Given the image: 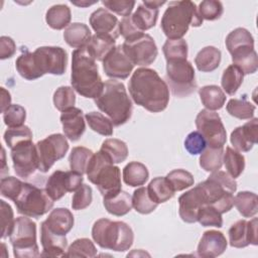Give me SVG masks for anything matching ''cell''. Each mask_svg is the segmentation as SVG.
Masks as SVG:
<instances>
[{"instance_id":"1","label":"cell","mask_w":258,"mask_h":258,"mask_svg":"<svg viewBox=\"0 0 258 258\" xmlns=\"http://www.w3.org/2000/svg\"><path fill=\"white\" fill-rule=\"evenodd\" d=\"M128 88L134 103L151 113L162 112L168 105V86L152 69H137L129 80Z\"/></svg>"},{"instance_id":"2","label":"cell","mask_w":258,"mask_h":258,"mask_svg":"<svg viewBox=\"0 0 258 258\" xmlns=\"http://www.w3.org/2000/svg\"><path fill=\"white\" fill-rule=\"evenodd\" d=\"M71 84L79 95L88 99L95 100L103 91L104 82L98 64L86 47L75 49L72 53Z\"/></svg>"},{"instance_id":"3","label":"cell","mask_w":258,"mask_h":258,"mask_svg":"<svg viewBox=\"0 0 258 258\" xmlns=\"http://www.w3.org/2000/svg\"><path fill=\"white\" fill-rule=\"evenodd\" d=\"M94 102L100 111L111 120L114 126L125 124L132 116V102L124 84L119 81H106L102 93Z\"/></svg>"},{"instance_id":"4","label":"cell","mask_w":258,"mask_h":258,"mask_svg":"<svg viewBox=\"0 0 258 258\" xmlns=\"http://www.w3.org/2000/svg\"><path fill=\"white\" fill-rule=\"evenodd\" d=\"M203 19L192 1H171L161 18V29L167 39H179L189 26L199 27Z\"/></svg>"},{"instance_id":"5","label":"cell","mask_w":258,"mask_h":258,"mask_svg":"<svg viewBox=\"0 0 258 258\" xmlns=\"http://www.w3.org/2000/svg\"><path fill=\"white\" fill-rule=\"evenodd\" d=\"M92 237L101 248L116 252L129 250L134 241V233L128 224L105 218L94 223Z\"/></svg>"},{"instance_id":"6","label":"cell","mask_w":258,"mask_h":258,"mask_svg":"<svg viewBox=\"0 0 258 258\" xmlns=\"http://www.w3.org/2000/svg\"><path fill=\"white\" fill-rule=\"evenodd\" d=\"M88 179L94 183L103 198H110L122 189L120 168L102 152L94 153L87 167Z\"/></svg>"},{"instance_id":"7","label":"cell","mask_w":258,"mask_h":258,"mask_svg":"<svg viewBox=\"0 0 258 258\" xmlns=\"http://www.w3.org/2000/svg\"><path fill=\"white\" fill-rule=\"evenodd\" d=\"M165 83L173 96L185 98L198 88L196 73L187 59H174L166 61Z\"/></svg>"},{"instance_id":"8","label":"cell","mask_w":258,"mask_h":258,"mask_svg":"<svg viewBox=\"0 0 258 258\" xmlns=\"http://www.w3.org/2000/svg\"><path fill=\"white\" fill-rule=\"evenodd\" d=\"M13 202L18 214L35 219L48 213L54 203L45 189L28 182H23L21 191Z\"/></svg>"},{"instance_id":"9","label":"cell","mask_w":258,"mask_h":258,"mask_svg":"<svg viewBox=\"0 0 258 258\" xmlns=\"http://www.w3.org/2000/svg\"><path fill=\"white\" fill-rule=\"evenodd\" d=\"M13 254L17 258L38 257L39 248L36 242V224L29 217H18L9 236Z\"/></svg>"},{"instance_id":"10","label":"cell","mask_w":258,"mask_h":258,"mask_svg":"<svg viewBox=\"0 0 258 258\" xmlns=\"http://www.w3.org/2000/svg\"><path fill=\"white\" fill-rule=\"evenodd\" d=\"M33 62L41 78L45 74L61 76L68 64V53L60 46H40L33 52Z\"/></svg>"},{"instance_id":"11","label":"cell","mask_w":258,"mask_h":258,"mask_svg":"<svg viewBox=\"0 0 258 258\" xmlns=\"http://www.w3.org/2000/svg\"><path fill=\"white\" fill-rule=\"evenodd\" d=\"M196 126L205 138L208 147H224L227 141V132L218 113L207 109L201 110L196 118Z\"/></svg>"},{"instance_id":"12","label":"cell","mask_w":258,"mask_h":258,"mask_svg":"<svg viewBox=\"0 0 258 258\" xmlns=\"http://www.w3.org/2000/svg\"><path fill=\"white\" fill-rule=\"evenodd\" d=\"M35 145L39 162L38 170L41 172H47L55 161L64 157L69 150L67 137L59 133L50 134Z\"/></svg>"},{"instance_id":"13","label":"cell","mask_w":258,"mask_h":258,"mask_svg":"<svg viewBox=\"0 0 258 258\" xmlns=\"http://www.w3.org/2000/svg\"><path fill=\"white\" fill-rule=\"evenodd\" d=\"M122 47L134 66L147 67L156 59L158 54L154 39L146 33L132 41H124Z\"/></svg>"},{"instance_id":"14","label":"cell","mask_w":258,"mask_h":258,"mask_svg":"<svg viewBox=\"0 0 258 258\" xmlns=\"http://www.w3.org/2000/svg\"><path fill=\"white\" fill-rule=\"evenodd\" d=\"M13 168L17 176L29 178L38 169V154L32 141H25L11 149Z\"/></svg>"},{"instance_id":"15","label":"cell","mask_w":258,"mask_h":258,"mask_svg":"<svg viewBox=\"0 0 258 258\" xmlns=\"http://www.w3.org/2000/svg\"><path fill=\"white\" fill-rule=\"evenodd\" d=\"M83 175L76 171L55 170L47 178L44 189L53 201H57L67 192L76 191L83 184Z\"/></svg>"},{"instance_id":"16","label":"cell","mask_w":258,"mask_h":258,"mask_svg":"<svg viewBox=\"0 0 258 258\" xmlns=\"http://www.w3.org/2000/svg\"><path fill=\"white\" fill-rule=\"evenodd\" d=\"M134 64L126 55L122 45L115 46L104 58L103 70L107 77L115 80H125L133 71Z\"/></svg>"},{"instance_id":"17","label":"cell","mask_w":258,"mask_h":258,"mask_svg":"<svg viewBox=\"0 0 258 258\" xmlns=\"http://www.w3.org/2000/svg\"><path fill=\"white\" fill-rule=\"evenodd\" d=\"M178 214L180 219L188 224L197 222L199 210L207 206L204 189L200 183L178 198Z\"/></svg>"},{"instance_id":"18","label":"cell","mask_w":258,"mask_h":258,"mask_svg":"<svg viewBox=\"0 0 258 258\" xmlns=\"http://www.w3.org/2000/svg\"><path fill=\"white\" fill-rule=\"evenodd\" d=\"M257 226V218L250 221L239 220L234 223L228 231L230 245L235 248H245L250 244L256 246L258 244Z\"/></svg>"},{"instance_id":"19","label":"cell","mask_w":258,"mask_h":258,"mask_svg":"<svg viewBox=\"0 0 258 258\" xmlns=\"http://www.w3.org/2000/svg\"><path fill=\"white\" fill-rule=\"evenodd\" d=\"M90 24L96 34L116 40L120 35L118 18L106 8L95 10L90 16Z\"/></svg>"},{"instance_id":"20","label":"cell","mask_w":258,"mask_h":258,"mask_svg":"<svg viewBox=\"0 0 258 258\" xmlns=\"http://www.w3.org/2000/svg\"><path fill=\"white\" fill-rule=\"evenodd\" d=\"M258 119L252 118L243 126L235 128L230 136V141L234 149L241 152L250 151L257 143Z\"/></svg>"},{"instance_id":"21","label":"cell","mask_w":258,"mask_h":258,"mask_svg":"<svg viewBox=\"0 0 258 258\" xmlns=\"http://www.w3.org/2000/svg\"><path fill=\"white\" fill-rule=\"evenodd\" d=\"M228 242L224 234L220 231H206L198 245L197 253L200 257L214 258L222 255L227 249Z\"/></svg>"},{"instance_id":"22","label":"cell","mask_w":258,"mask_h":258,"mask_svg":"<svg viewBox=\"0 0 258 258\" xmlns=\"http://www.w3.org/2000/svg\"><path fill=\"white\" fill-rule=\"evenodd\" d=\"M60 122L64 136L73 142L78 141L85 133V117L80 108L73 107L61 112Z\"/></svg>"},{"instance_id":"23","label":"cell","mask_w":258,"mask_h":258,"mask_svg":"<svg viewBox=\"0 0 258 258\" xmlns=\"http://www.w3.org/2000/svg\"><path fill=\"white\" fill-rule=\"evenodd\" d=\"M40 242L42 246V257H63L67 250L68 240L66 236H59L51 232L44 222L40 226Z\"/></svg>"},{"instance_id":"24","label":"cell","mask_w":258,"mask_h":258,"mask_svg":"<svg viewBox=\"0 0 258 258\" xmlns=\"http://www.w3.org/2000/svg\"><path fill=\"white\" fill-rule=\"evenodd\" d=\"M47 228L56 235L66 236L74 227V216L66 208H56L50 212L45 221Z\"/></svg>"},{"instance_id":"25","label":"cell","mask_w":258,"mask_h":258,"mask_svg":"<svg viewBox=\"0 0 258 258\" xmlns=\"http://www.w3.org/2000/svg\"><path fill=\"white\" fill-rule=\"evenodd\" d=\"M233 64L238 67L244 75L256 73L258 69V56L254 46L239 47L230 52Z\"/></svg>"},{"instance_id":"26","label":"cell","mask_w":258,"mask_h":258,"mask_svg":"<svg viewBox=\"0 0 258 258\" xmlns=\"http://www.w3.org/2000/svg\"><path fill=\"white\" fill-rule=\"evenodd\" d=\"M91 37L92 34L89 26L80 22L70 24L63 32L64 41L76 49L86 47Z\"/></svg>"},{"instance_id":"27","label":"cell","mask_w":258,"mask_h":258,"mask_svg":"<svg viewBox=\"0 0 258 258\" xmlns=\"http://www.w3.org/2000/svg\"><path fill=\"white\" fill-rule=\"evenodd\" d=\"M222 58L221 50L215 46L202 48L195 57V63L200 72L211 73L219 68Z\"/></svg>"},{"instance_id":"28","label":"cell","mask_w":258,"mask_h":258,"mask_svg":"<svg viewBox=\"0 0 258 258\" xmlns=\"http://www.w3.org/2000/svg\"><path fill=\"white\" fill-rule=\"evenodd\" d=\"M199 95L202 104L207 110L216 111L223 108L226 102L224 91L216 85H208L199 89Z\"/></svg>"},{"instance_id":"29","label":"cell","mask_w":258,"mask_h":258,"mask_svg":"<svg viewBox=\"0 0 258 258\" xmlns=\"http://www.w3.org/2000/svg\"><path fill=\"white\" fill-rule=\"evenodd\" d=\"M103 205L107 212L113 216L122 217L128 214L132 207V197L124 190L110 198H103Z\"/></svg>"},{"instance_id":"30","label":"cell","mask_w":258,"mask_h":258,"mask_svg":"<svg viewBox=\"0 0 258 258\" xmlns=\"http://www.w3.org/2000/svg\"><path fill=\"white\" fill-rule=\"evenodd\" d=\"M72 13L69 6L64 4H56L48 8L45 14L47 25L55 30L63 29L70 25Z\"/></svg>"},{"instance_id":"31","label":"cell","mask_w":258,"mask_h":258,"mask_svg":"<svg viewBox=\"0 0 258 258\" xmlns=\"http://www.w3.org/2000/svg\"><path fill=\"white\" fill-rule=\"evenodd\" d=\"M147 191L150 199L157 205L167 202L173 198L175 192L165 176H157L153 178L147 186Z\"/></svg>"},{"instance_id":"32","label":"cell","mask_w":258,"mask_h":258,"mask_svg":"<svg viewBox=\"0 0 258 258\" xmlns=\"http://www.w3.org/2000/svg\"><path fill=\"white\" fill-rule=\"evenodd\" d=\"M149 177L147 167L138 161H131L123 168V180L129 186L143 185Z\"/></svg>"},{"instance_id":"33","label":"cell","mask_w":258,"mask_h":258,"mask_svg":"<svg viewBox=\"0 0 258 258\" xmlns=\"http://www.w3.org/2000/svg\"><path fill=\"white\" fill-rule=\"evenodd\" d=\"M100 151H102L112 163H121L128 157L127 144L116 138H108L103 141Z\"/></svg>"},{"instance_id":"34","label":"cell","mask_w":258,"mask_h":258,"mask_svg":"<svg viewBox=\"0 0 258 258\" xmlns=\"http://www.w3.org/2000/svg\"><path fill=\"white\" fill-rule=\"evenodd\" d=\"M158 13V9L148 7L147 5L141 3L138 5L136 11L133 13V15H131V17L136 27L141 31H145L155 26Z\"/></svg>"},{"instance_id":"35","label":"cell","mask_w":258,"mask_h":258,"mask_svg":"<svg viewBox=\"0 0 258 258\" xmlns=\"http://www.w3.org/2000/svg\"><path fill=\"white\" fill-rule=\"evenodd\" d=\"M115 47V40L99 34L92 35L86 48L95 60L103 61L106 55Z\"/></svg>"},{"instance_id":"36","label":"cell","mask_w":258,"mask_h":258,"mask_svg":"<svg viewBox=\"0 0 258 258\" xmlns=\"http://www.w3.org/2000/svg\"><path fill=\"white\" fill-rule=\"evenodd\" d=\"M223 162L227 169V173L233 177H239L245 168V157L240 151L227 146L223 154Z\"/></svg>"},{"instance_id":"37","label":"cell","mask_w":258,"mask_h":258,"mask_svg":"<svg viewBox=\"0 0 258 258\" xmlns=\"http://www.w3.org/2000/svg\"><path fill=\"white\" fill-rule=\"evenodd\" d=\"M234 205L244 218L254 217L258 212L257 195L252 191H240L234 198Z\"/></svg>"},{"instance_id":"38","label":"cell","mask_w":258,"mask_h":258,"mask_svg":"<svg viewBox=\"0 0 258 258\" xmlns=\"http://www.w3.org/2000/svg\"><path fill=\"white\" fill-rule=\"evenodd\" d=\"M244 80L243 72L235 64L228 66L223 72L221 85L226 94L234 96L238 89L241 87Z\"/></svg>"},{"instance_id":"39","label":"cell","mask_w":258,"mask_h":258,"mask_svg":"<svg viewBox=\"0 0 258 258\" xmlns=\"http://www.w3.org/2000/svg\"><path fill=\"white\" fill-rule=\"evenodd\" d=\"M94 152L87 147H84V146L74 147L69 156L71 170L84 175L87 171L88 164Z\"/></svg>"},{"instance_id":"40","label":"cell","mask_w":258,"mask_h":258,"mask_svg":"<svg viewBox=\"0 0 258 258\" xmlns=\"http://www.w3.org/2000/svg\"><path fill=\"white\" fill-rule=\"evenodd\" d=\"M224 147L213 148L206 147L200 155V166L208 172L220 170L223 165Z\"/></svg>"},{"instance_id":"41","label":"cell","mask_w":258,"mask_h":258,"mask_svg":"<svg viewBox=\"0 0 258 258\" xmlns=\"http://www.w3.org/2000/svg\"><path fill=\"white\" fill-rule=\"evenodd\" d=\"M21 54L17 57L15 61V67L18 74L25 80L33 81L39 79V75L36 72L34 62H33V54L26 47H21Z\"/></svg>"},{"instance_id":"42","label":"cell","mask_w":258,"mask_h":258,"mask_svg":"<svg viewBox=\"0 0 258 258\" xmlns=\"http://www.w3.org/2000/svg\"><path fill=\"white\" fill-rule=\"evenodd\" d=\"M226 47L229 52L243 46H254V38L252 34L243 27L232 30L226 37Z\"/></svg>"},{"instance_id":"43","label":"cell","mask_w":258,"mask_h":258,"mask_svg":"<svg viewBox=\"0 0 258 258\" xmlns=\"http://www.w3.org/2000/svg\"><path fill=\"white\" fill-rule=\"evenodd\" d=\"M227 112L240 120H250L254 116L255 106L246 99H231L226 106Z\"/></svg>"},{"instance_id":"44","label":"cell","mask_w":258,"mask_h":258,"mask_svg":"<svg viewBox=\"0 0 258 258\" xmlns=\"http://www.w3.org/2000/svg\"><path fill=\"white\" fill-rule=\"evenodd\" d=\"M89 127L96 133L103 136L113 135V123L111 120L99 112H89L85 115Z\"/></svg>"},{"instance_id":"45","label":"cell","mask_w":258,"mask_h":258,"mask_svg":"<svg viewBox=\"0 0 258 258\" xmlns=\"http://www.w3.org/2000/svg\"><path fill=\"white\" fill-rule=\"evenodd\" d=\"M162 51L166 61L174 59H186L188 47L183 38L167 39L162 46Z\"/></svg>"},{"instance_id":"46","label":"cell","mask_w":258,"mask_h":258,"mask_svg":"<svg viewBox=\"0 0 258 258\" xmlns=\"http://www.w3.org/2000/svg\"><path fill=\"white\" fill-rule=\"evenodd\" d=\"M157 206L158 205L150 199L147 187L140 186L134 190L132 195V207L137 213L142 215L150 214L157 208Z\"/></svg>"},{"instance_id":"47","label":"cell","mask_w":258,"mask_h":258,"mask_svg":"<svg viewBox=\"0 0 258 258\" xmlns=\"http://www.w3.org/2000/svg\"><path fill=\"white\" fill-rule=\"evenodd\" d=\"M97 249L94 243L88 238H80L75 240L67 250L66 257H95Z\"/></svg>"},{"instance_id":"48","label":"cell","mask_w":258,"mask_h":258,"mask_svg":"<svg viewBox=\"0 0 258 258\" xmlns=\"http://www.w3.org/2000/svg\"><path fill=\"white\" fill-rule=\"evenodd\" d=\"M4 141L7 146L12 149L22 142L32 141V132L26 125L8 128L4 132Z\"/></svg>"},{"instance_id":"49","label":"cell","mask_w":258,"mask_h":258,"mask_svg":"<svg viewBox=\"0 0 258 258\" xmlns=\"http://www.w3.org/2000/svg\"><path fill=\"white\" fill-rule=\"evenodd\" d=\"M52 100H53L54 107L58 111L63 112L68 109H71L75 107V103H76L75 90L68 86H61L57 88L53 93Z\"/></svg>"},{"instance_id":"50","label":"cell","mask_w":258,"mask_h":258,"mask_svg":"<svg viewBox=\"0 0 258 258\" xmlns=\"http://www.w3.org/2000/svg\"><path fill=\"white\" fill-rule=\"evenodd\" d=\"M165 177L174 191H180L190 187L195 182L192 174L189 171L181 168L171 170Z\"/></svg>"},{"instance_id":"51","label":"cell","mask_w":258,"mask_h":258,"mask_svg":"<svg viewBox=\"0 0 258 258\" xmlns=\"http://www.w3.org/2000/svg\"><path fill=\"white\" fill-rule=\"evenodd\" d=\"M197 222H199L203 227H217L221 228L223 226L222 214L212 206L202 207L197 216Z\"/></svg>"},{"instance_id":"52","label":"cell","mask_w":258,"mask_h":258,"mask_svg":"<svg viewBox=\"0 0 258 258\" xmlns=\"http://www.w3.org/2000/svg\"><path fill=\"white\" fill-rule=\"evenodd\" d=\"M25 119H26V110L18 104H11L3 112L4 123L9 128L22 126L25 122Z\"/></svg>"},{"instance_id":"53","label":"cell","mask_w":258,"mask_h":258,"mask_svg":"<svg viewBox=\"0 0 258 258\" xmlns=\"http://www.w3.org/2000/svg\"><path fill=\"white\" fill-rule=\"evenodd\" d=\"M198 11L203 20L206 19L209 21H214L222 16L224 12V7L222 2L220 1L205 0L200 3Z\"/></svg>"},{"instance_id":"54","label":"cell","mask_w":258,"mask_h":258,"mask_svg":"<svg viewBox=\"0 0 258 258\" xmlns=\"http://www.w3.org/2000/svg\"><path fill=\"white\" fill-rule=\"evenodd\" d=\"M93 200L92 187L83 183L74 194L72 199V208L76 211H81L88 208Z\"/></svg>"},{"instance_id":"55","label":"cell","mask_w":258,"mask_h":258,"mask_svg":"<svg viewBox=\"0 0 258 258\" xmlns=\"http://www.w3.org/2000/svg\"><path fill=\"white\" fill-rule=\"evenodd\" d=\"M23 181L14 176H5L1 178L0 191L2 197L14 201L21 191Z\"/></svg>"},{"instance_id":"56","label":"cell","mask_w":258,"mask_h":258,"mask_svg":"<svg viewBox=\"0 0 258 258\" xmlns=\"http://www.w3.org/2000/svg\"><path fill=\"white\" fill-rule=\"evenodd\" d=\"M0 207H1V226H2L1 238L5 239L10 236L15 220H14L13 210L9 204L1 200Z\"/></svg>"},{"instance_id":"57","label":"cell","mask_w":258,"mask_h":258,"mask_svg":"<svg viewBox=\"0 0 258 258\" xmlns=\"http://www.w3.org/2000/svg\"><path fill=\"white\" fill-rule=\"evenodd\" d=\"M102 4L110 12H114L120 16L127 17L130 16L134 6L135 1L133 0H104Z\"/></svg>"},{"instance_id":"58","label":"cell","mask_w":258,"mask_h":258,"mask_svg":"<svg viewBox=\"0 0 258 258\" xmlns=\"http://www.w3.org/2000/svg\"><path fill=\"white\" fill-rule=\"evenodd\" d=\"M184 148L191 155L201 154L207 147L205 138L199 131L190 132L184 139Z\"/></svg>"},{"instance_id":"59","label":"cell","mask_w":258,"mask_h":258,"mask_svg":"<svg viewBox=\"0 0 258 258\" xmlns=\"http://www.w3.org/2000/svg\"><path fill=\"white\" fill-rule=\"evenodd\" d=\"M120 34L124 37L125 41H132L138 37H140L144 32L136 27L134 24L131 15L127 17H123L119 24Z\"/></svg>"},{"instance_id":"60","label":"cell","mask_w":258,"mask_h":258,"mask_svg":"<svg viewBox=\"0 0 258 258\" xmlns=\"http://www.w3.org/2000/svg\"><path fill=\"white\" fill-rule=\"evenodd\" d=\"M16 52V44L9 36L0 37V58L6 59L12 57Z\"/></svg>"},{"instance_id":"61","label":"cell","mask_w":258,"mask_h":258,"mask_svg":"<svg viewBox=\"0 0 258 258\" xmlns=\"http://www.w3.org/2000/svg\"><path fill=\"white\" fill-rule=\"evenodd\" d=\"M10 105H11L10 93L5 88H1V112L3 113Z\"/></svg>"},{"instance_id":"62","label":"cell","mask_w":258,"mask_h":258,"mask_svg":"<svg viewBox=\"0 0 258 258\" xmlns=\"http://www.w3.org/2000/svg\"><path fill=\"white\" fill-rule=\"evenodd\" d=\"M142 3L145 4V5H147L148 7L158 9L160 6H162V5L165 4L166 2H165V1H143Z\"/></svg>"},{"instance_id":"63","label":"cell","mask_w":258,"mask_h":258,"mask_svg":"<svg viewBox=\"0 0 258 258\" xmlns=\"http://www.w3.org/2000/svg\"><path fill=\"white\" fill-rule=\"evenodd\" d=\"M72 3L73 4H75V5H78V6H81V7H83V6H88V5H92V4H94L95 2H93V3H83V2H81V3H79V2H74V1H72Z\"/></svg>"}]
</instances>
